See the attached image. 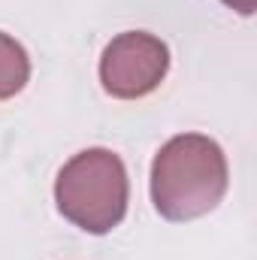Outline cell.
I'll return each instance as SVG.
<instances>
[{
    "label": "cell",
    "mask_w": 257,
    "mask_h": 260,
    "mask_svg": "<svg viewBox=\"0 0 257 260\" xmlns=\"http://www.w3.org/2000/svg\"><path fill=\"white\" fill-rule=\"evenodd\" d=\"M227 182L224 148L203 133H179L154 154L151 203L167 221H194L224 200Z\"/></svg>",
    "instance_id": "1"
},
{
    "label": "cell",
    "mask_w": 257,
    "mask_h": 260,
    "mask_svg": "<svg viewBox=\"0 0 257 260\" xmlns=\"http://www.w3.org/2000/svg\"><path fill=\"white\" fill-rule=\"evenodd\" d=\"M30 79V58L24 46L0 30V100L15 97Z\"/></svg>",
    "instance_id": "4"
},
{
    "label": "cell",
    "mask_w": 257,
    "mask_h": 260,
    "mask_svg": "<svg viewBox=\"0 0 257 260\" xmlns=\"http://www.w3.org/2000/svg\"><path fill=\"white\" fill-rule=\"evenodd\" d=\"M224 6H230V9H236L239 15H251L257 9V0H221Z\"/></svg>",
    "instance_id": "5"
},
{
    "label": "cell",
    "mask_w": 257,
    "mask_h": 260,
    "mask_svg": "<svg viewBox=\"0 0 257 260\" xmlns=\"http://www.w3.org/2000/svg\"><path fill=\"white\" fill-rule=\"evenodd\" d=\"M170 70V49L145 30L118 34L100 58V82L118 100H139L160 88Z\"/></svg>",
    "instance_id": "3"
},
{
    "label": "cell",
    "mask_w": 257,
    "mask_h": 260,
    "mask_svg": "<svg viewBox=\"0 0 257 260\" xmlns=\"http://www.w3.org/2000/svg\"><path fill=\"white\" fill-rule=\"evenodd\" d=\"M130 200V179L124 160L109 148H85L61 167L55 182L58 212L85 233H112Z\"/></svg>",
    "instance_id": "2"
}]
</instances>
